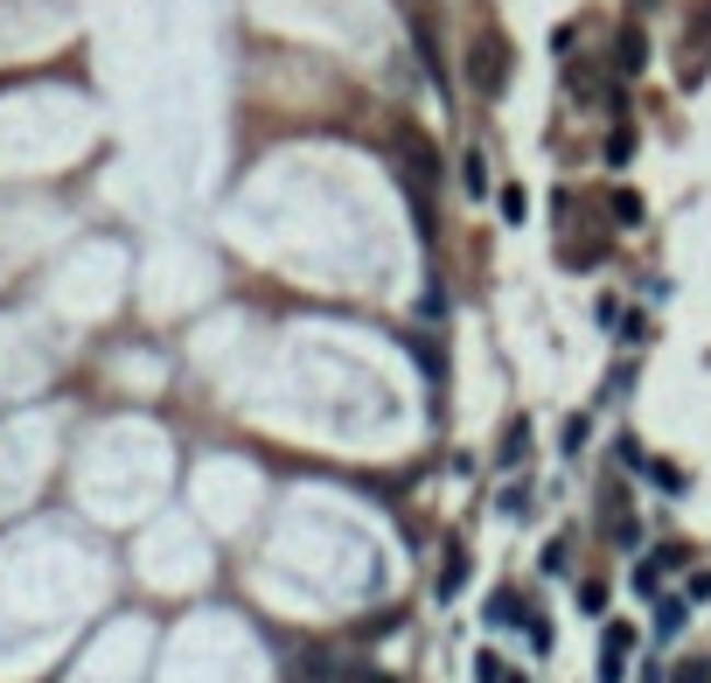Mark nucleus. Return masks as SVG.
<instances>
[{"instance_id": "f03ea898", "label": "nucleus", "mask_w": 711, "mask_h": 683, "mask_svg": "<svg viewBox=\"0 0 711 683\" xmlns=\"http://www.w3.org/2000/svg\"><path fill=\"white\" fill-rule=\"evenodd\" d=\"M398 154L412 161V182H439V167H433V147L418 140V126H398Z\"/></svg>"}, {"instance_id": "0eeeda50", "label": "nucleus", "mask_w": 711, "mask_h": 683, "mask_svg": "<svg viewBox=\"0 0 711 683\" xmlns=\"http://www.w3.org/2000/svg\"><path fill=\"white\" fill-rule=\"evenodd\" d=\"M460 579H468V558L454 552V558H447V572H439V600H454V593H460Z\"/></svg>"}, {"instance_id": "20e7f679", "label": "nucleus", "mask_w": 711, "mask_h": 683, "mask_svg": "<svg viewBox=\"0 0 711 683\" xmlns=\"http://www.w3.org/2000/svg\"><path fill=\"white\" fill-rule=\"evenodd\" d=\"M613 56H621V70L635 78V70L649 63V35L642 28H621V35H613Z\"/></svg>"}, {"instance_id": "f257e3e1", "label": "nucleus", "mask_w": 711, "mask_h": 683, "mask_svg": "<svg viewBox=\"0 0 711 683\" xmlns=\"http://www.w3.org/2000/svg\"><path fill=\"white\" fill-rule=\"evenodd\" d=\"M628 656H635V628H628V621H607V641H600V683H621V676H628Z\"/></svg>"}, {"instance_id": "7ed1b4c3", "label": "nucleus", "mask_w": 711, "mask_h": 683, "mask_svg": "<svg viewBox=\"0 0 711 683\" xmlns=\"http://www.w3.org/2000/svg\"><path fill=\"white\" fill-rule=\"evenodd\" d=\"M468 63H474V84H482V91H495V84H503V43H489V35H482Z\"/></svg>"}, {"instance_id": "423d86ee", "label": "nucleus", "mask_w": 711, "mask_h": 683, "mask_svg": "<svg viewBox=\"0 0 711 683\" xmlns=\"http://www.w3.org/2000/svg\"><path fill=\"white\" fill-rule=\"evenodd\" d=\"M684 614H690L684 600H663V606H656V635H663V641H677V635H684Z\"/></svg>"}, {"instance_id": "1a4fd4ad", "label": "nucleus", "mask_w": 711, "mask_h": 683, "mask_svg": "<svg viewBox=\"0 0 711 683\" xmlns=\"http://www.w3.org/2000/svg\"><path fill=\"white\" fill-rule=\"evenodd\" d=\"M677 683H711V676H704V670H684V676H677Z\"/></svg>"}, {"instance_id": "39448f33", "label": "nucleus", "mask_w": 711, "mask_h": 683, "mask_svg": "<svg viewBox=\"0 0 711 683\" xmlns=\"http://www.w3.org/2000/svg\"><path fill=\"white\" fill-rule=\"evenodd\" d=\"M495 461H503V467H524V461H530V419L509 426V440H503V453H495Z\"/></svg>"}, {"instance_id": "6e6552de", "label": "nucleus", "mask_w": 711, "mask_h": 683, "mask_svg": "<svg viewBox=\"0 0 711 683\" xmlns=\"http://www.w3.org/2000/svg\"><path fill=\"white\" fill-rule=\"evenodd\" d=\"M460 175H468L474 196H489V161H482V154H468V161H460Z\"/></svg>"}]
</instances>
